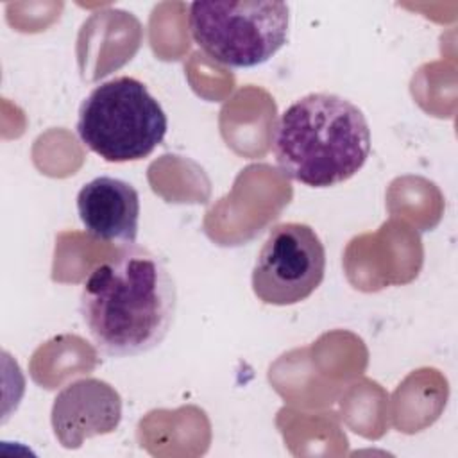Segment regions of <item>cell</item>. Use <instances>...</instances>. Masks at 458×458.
Instances as JSON below:
<instances>
[{
  "mask_svg": "<svg viewBox=\"0 0 458 458\" xmlns=\"http://www.w3.org/2000/svg\"><path fill=\"white\" fill-rule=\"evenodd\" d=\"M177 288L166 263L152 250L129 245L98 263L82 283L79 313L95 347L113 358L138 356L168 335Z\"/></svg>",
  "mask_w": 458,
  "mask_h": 458,
  "instance_id": "obj_1",
  "label": "cell"
},
{
  "mask_svg": "<svg viewBox=\"0 0 458 458\" xmlns=\"http://www.w3.org/2000/svg\"><path fill=\"white\" fill-rule=\"evenodd\" d=\"M272 150L290 179L329 188L361 170L370 154V127L351 100L336 93H310L277 118Z\"/></svg>",
  "mask_w": 458,
  "mask_h": 458,
  "instance_id": "obj_2",
  "label": "cell"
},
{
  "mask_svg": "<svg viewBox=\"0 0 458 458\" xmlns=\"http://www.w3.org/2000/svg\"><path fill=\"white\" fill-rule=\"evenodd\" d=\"M77 136L109 163L138 161L163 143L168 118L156 97L134 77H114L95 86L81 102Z\"/></svg>",
  "mask_w": 458,
  "mask_h": 458,
  "instance_id": "obj_3",
  "label": "cell"
},
{
  "mask_svg": "<svg viewBox=\"0 0 458 458\" xmlns=\"http://www.w3.org/2000/svg\"><path fill=\"white\" fill-rule=\"evenodd\" d=\"M188 29L197 47L216 63L254 68L286 45L290 7L279 0L193 2Z\"/></svg>",
  "mask_w": 458,
  "mask_h": 458,
  "instance_id": "obj_4",
  "label": "cell"
},
{
  "mask_svg": "<svg viewBox=\"0 0 458 458\" xmlns=\"http://www.w3.org/2000/svg\"><path fill=\"white\" fill-rule=\"evenodd\" d=\"M326 274V249L313 227L284 222L270 229L252 268L254 295L272 306L308 299Z\"/></svg>",
  "mask_w": 458,
  "mask_h": 458,
  "instance_id": "obj_5",
  "label": "cell"
},
{
  "mask_svg": "<svg viewBox=\"0 0 458 458\" xmlns=\"http://www.w3.org/2000/svg\"><path fill=\"white\" fill-rule=\"evenodd\" d=\"M122 420V397L98 377L68 383L54 397L50 422L57 442L77 449L86 438L111 433Z\"/></svg>",
  "mask_w": 458,
  "mask_h": 458,
  "instance_id": "obj_6",
  "label": "cell"
},
{
  "mask_svg": "<svg viewBox=\"0 0 458 458\" xmlns=\"http://www.w3.org/2000/svg\"><path fill=\"white\" fill-rule=\"evenodd\" d=\"M77 213L84 231L102 242L134 245L140 225V195L123 179L100 175L77 193Z\"/></svg>",
  "mask_w": 458,
  "mask_h": 458,
  "instance_id": "obj_7",
  "label": "cell"
}]
</instances>
